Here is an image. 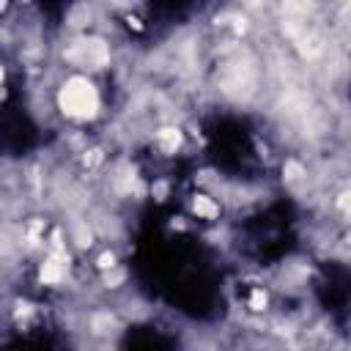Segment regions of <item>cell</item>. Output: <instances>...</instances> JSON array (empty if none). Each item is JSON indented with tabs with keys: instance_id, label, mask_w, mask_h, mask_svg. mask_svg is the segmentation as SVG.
<instances>
[{
	"instance_id": "6da1fadb",
	"label": "cell",
	"mask_w": 351,
	"mask_h": 351,
	"mask_svg": "<svg viewBox=\"0 0 351 351\" xmlns=\"http://www.w3.org/2000/svg\"><path fill=\"white\" fill-rule=\"evenodd\" d=\"M58 104H60L66 118H71V121H90V118L99 115V107H101L99 88L85 74H74L58 90Z\"/></svg>"
}]
</instances>
